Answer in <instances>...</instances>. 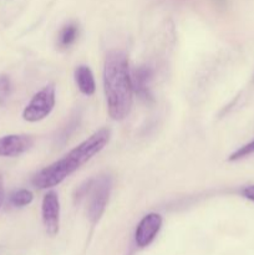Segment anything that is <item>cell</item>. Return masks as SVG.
I'll use <instances>...</instances> for the list:
<instances>
[{"instance_id":"cell-1","label":"cell","mask_w":254,"mask_h":255,"mask_svg":"<svg viewBox=\"0 0 254 255\" xmlns=\"http://www.w3.org/2000/svg\"><path fill=\"white\" fill-rule=\"evenodd\" d=\"M111 131L107 127L97 129L85 141L77 144L74 149L65 154L62 158L37 172L31 179L32 186L39 189H47L59 186L70 174L84 166L94 156L102 151L110 141Z\"/></svg>"},{"instance_id":"cell-11","label":"cell","mask_w":254,"mask_h":255,"mask_svg":"<svg viewBox=\"0 0 254 255\" xmlns=\"http://www.w3.org/2000/svg\"><path fill=\"white\" fill-rule=\"evenodd\" d=\"M34 199V194L29 189H16L9 196V204L15 208H22L29 206Z\"/></svg>"},{"instance_id":"cell-13","label":"cell","mask_w":254,"mask_h":255,"mask_svg":"<svg viewBox=\"0 0 254 255\" xmlns=\"http://www.w3.org/2000/svg\"><path fill=\"white\" fill-rule=\"evenodd\" d=\"M254 153V139L251 141L249 143L244 144L242 146L241 148H238L237 151H234L231 156L228 157V161L234 162V161H239L242 158H246V157L251 156V154Z\"/></svg>"},{"instance_id":"cell-14","label":"cell","mask_w":254,"mask_h":255,"mask_svg":"<svg viewBox=\"0 0 254 255\" xmlns=\"http://www.w3.org/2000/svg\"><path fill=\"white\" fill-rule=\"evenodd\" d=\"M242 196L244 197V198L249 199V201L254 202V184H252V186H247L244 187L243 189L241 191Z\"/></svg>"},{"instance_id":"cell-15","label":"cell","mask_w":254,"mask_h":255,"mask_svg":"<svg viewBox=\"0 0 254 255\" xmlns=\"http://www.w3.org/2000/svg\"><path fill=\"white\" fill-rule=\"evenodd\" d=\"M4 181H2V177L0 176V208L2 206V202H4Z\"/></svg>"},{"instance_id":"cell-6","label":"cell","mask_w":254,"mask_h":255,"mask_svg":"<svg viewBox=\"0 0 254 255\" xmlns=\"http://www.w3.org/2000/svg\"><path fill=\"white\" fill-rule=\"evenodd\" d=\"M162 217L157 213H148L139 221L134 232V243L138 248H147L157 234L159 233L162 227Z\"/></svg>"},{"instance_id":"cell-7","label":"cell","mask_w":254,"mask_h":255,"mask_svg":"<svg viewBox=\"0 0 254 255\" xmlns=\"http://www.w3.org/2000/svg\"><path fill=\"white\" fill-rule=\"evenodd\" d=\"M34 146L29 134H6L0 137V157H17Z\"/></svg>"},{"instance_id":"cell-12","label":"cell","mask_w":254,"mask_h":255,"mask_svg":"<svg viewBox=\"0 0 254 255\" xmlns=\"http://www.w3.org/2000/svg\"><path fill=\"white\" fill-rule=\"evenodd\" d=\"M11 95V81L7 75H0V106L6 104Z\"/></svg>"},{"instance_id":"cell-2","label":"cell","mask_w":254,"mask_h":255,"mask_svg":"<svg viewBox=\"0 0 254 255\" xmlns=\"http://www.w3.org/2000/svg\"><path fill=\"white\" fill-rule=\"evenodd\" d=\"M104 90L109 116L115 121L126 119L133 102V86L128 60L125 52L112 50L106 55L104 64Z\"/></svg>"},{"instance_id":"cell-10","label":"cell","mask_w":254,"mask_h":255,"mask_svg":"<svg viewBox=\"0 0 254 255\" xmlns=\"http://www.w3.org/2000/svg\"><path fill=\"white\" fill-rule=\"evenodd\" d=\"M80 34V27L76 22L71 21L62 26L57 35V47L61 50H66L71 47L76 42Z\"/></svg>"},{"instance_id":"cell-5","label":"cell","mask_w":254,"mask_h":255,"mask_svg":"<svg viewBox=\"0 0 254 255\" xmlns=\"http://www.w3.org/2000/svg\"><path fill=\"white\" fill-rule=\"evenodd\" d=\"M41 219L45 232L55 237L60 229V199L55 191H49L42 198Z\"/></svg>"},{"instance_id":"cell-4","label":"cell","mask_w":254,"mask_h":255,"mask_svg":"<svg viewBox=\"0 0 254 255\" xmlns=\"http://www.w3.org/2000/svg\"><path fill=\"white\" fill-rule=\"evenodd\" d=\"M56 102V90L54 85H47L34 95L22 111V119L27 122H39L52 112Z\"/></svg>"},{"instance_id":"cell-8","label":"cell","mask_w":254,"mask_h":255,"mask_svg":"<svg viewBox=\"0 0 254 255\" xmlns=\"http://www.w3.org/2000/svg\"><path fill=\"white\" fill-rule=\"evenodd\" d=\"M152 76H153V70L146 65L138 66L131 74L133 92H136L139 99L144 100V101H151L152 100V94L151 90H149Z\"/></svg>"},{"instance_id":"cell-9","label":"cell","mask_w":254,"mask_h":255,"mask_svg":"<svg viewBox=\"0 0 254 255\" xmlns=\"http://www.w3.org/2000/svg\"><path fill=\"white\" fill-rule=\"evenodd\" d=\"M75 82L77 89L85 96H92L96 91V82L91 69L86 65H79L75 70Z\"/></svg>"},{"instance_id":"cell-3","label":"cell","mask_w":254,"mask_h":255,"mask_svg":"<svg viewBox=\"0 0 254 255\" xmlns=\"http://www.w3.org/2000/svg\"><path fill=\"white\" fill-rule=\"evenodd\" d=\"M111 189L112 179L107 174L90 179L77 188L75 199L80 201L82 198H87V217L92 226L99 223L101 217L104 216Z\"/></svg>"}]
</instances>
